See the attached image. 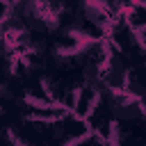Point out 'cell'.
<instances>
[{
  "label": "cell",
  "instance_id": "6da1fadb",
  "mask_svg": "<svg viewBox=\"0 0 146 146\" xmlns=\"http://www.w3.org/2000/svg\"><path fill=\"white\" fill-rule=\"evenodd\" d=\"M98 105L107 112V116L112 119L114 128L135 125V123L146 121V107L130 91H105L98 98Z\"/></svg>",
  "mask_w": 146,
  "mask_h": 146
},
{
  "label": "cell",
  "instance_id": "3957f363",
  "mask_svg": "<svg viewBox=\"0 0 146 146\" xmlns=\"http://www.w3.org/2000/svg\"><path fill=\"white\" fill-rule=\"evenodd\" d=\"M125 91H130L135 98H139L141 105L146 107V62L132 66L130 82H128V89H125Z\"/></svg>",
  "mask_w": 146,
  "mask_h": 146
},
{
  "label": "cell",
  "instance_id": "277c9868",
  "mask_svg": "<svg viewBox=\"0 0 146 146\" xmlns=\"http://www.w3.org/2000/svg\"><path fill=\"white\" fill-rule=\"evenodd\" d=\"M137 2H144V5H146V0H137Z\"/></svg>",
  "mask_w": 146,
  "mask_h": 146
},
{
  "label": "cell",
  "instance_id": "7a4b0ae2",
  "mask_svg": "<svg viewBox=\"0 0 146 146\" xmlns=\"http://www.w3.org/2000/svg\"><path fill=\"white\" fill-rule=\"evenodd\" d=\"M132 64L130 59L107 41V57L103 64V80H105V91H125L130 82Z\"/></svg>",
  "mask_w": 146,
  "mask_h": 146
}]
</instances>
